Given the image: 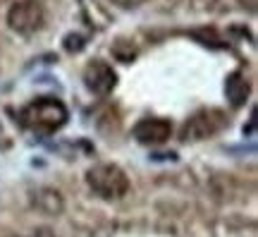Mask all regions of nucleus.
Here are the masks:
<instances>
[{"instance_id": "obj_4", "label": "nucleus", "mask_w": 258, "mask_h": 237, "mask_svg": "<svg viewBox=\"0 0 258 237\" xmlns=\"http://www.w3.org/2000/svg\"><path fill=\"white\" fill-rule=\"evenodd\" d=\"M227 125V120L220 110H199L196 115L186 120L184 125V139H191V141H201V139H208L213 134H218L222 127Z\"/></svg>"}, {"instance_id": "obj_5", "label": "nucleus", "mask_w": 258, "mask_h": 237, "mask_svg": "<svg viewBox=\"0 0 258 237\" xmlns=\"http://www.w3.org/2000/svg\"><path fill=\"white\" fill-rule=\"evenodd\" d=\"M84 82L89 86V91L93 93H110L115 89V82H117V74L108 63L103 60H93L91 65H86L84 70Z\"/></svg>"}, {"instance_id": "obj_3", "label": "nucleus", "mask_w": 258, "mask_h": 237, "mask_svg": "<svg viewBox=\"0 0 258 237\" xmlns=\"http://www.w3.org/2000/svg\"><path fill=\"white\" fill-rule=\"evenodd\" d=\"M43 19H46V12L41 8L38 0H22V3H15L8 12V24L12 31L17 34H34L43 27Z\"/></svg>"}, {"instance_id": "obj_1", "label": "nucleus", "mask_w": 258, "mask_h": 237, "mask_svg": "<svg viewBox=\"0 0 258 237\" xmlns=\"http://www.w3.org/2000/svg\"><path fill=\"white\" fill-rule=\"evenodd\" d=\"M22 125L41 134H50L64 125L67 120V108L57 99H38L29 103L27 108L19 113Z\"/></svg>"}, {"instance_id": "obj_9", "label": "nucleus", "mask_w": 258, "mask_h": 237, "mask_svg": "<svg viewBox=\"0 0 258 237\" xmlns=\"http://www.w3.org/2000/svg\"><path fill=\"white\" fill-rule=\"evenodd\" d=\"M239 5H244V8H249L251 12H256V5H258V0H239Z\"/></svg>"}, {"instance_id": "obj_2", "label": "nucleus", "mask_w": 258, "mask_h": 237, "mask_svg": "<svg viewBox=\"0 0 258 237\" xmlns=\"http://www.w3.org/2000/svg\"><path fill=\"white\" fill-rule=\"evenodd\" d=\"M86 182L103 199H120L129 189V177L124 175V170L120 165H110V163L91 168L86 173Z\"/></svg>"}, {"instance_id": "obj_6", "label": "nucleus", "mask_w": 258, "mask_h": 237, "mask_svg": "<svg viewBox=\"0 0 258 237\" xmlns=\"http://www.w3.org/2000/svg\"><path fill=\"white\" fill-rule=\"evenodd\" d=\"M172 134V125L163 118H146L134 127V137L141 144H163Z\"/></svg>"}, {"instance_id": "obj_7", "label": "nucleus", "mask_w": 258, "mask_h": 237, "mask_svg": "<svg viewBox=\"0 0 258 237\" xmlns=\"http://www.w3.org/2000/svg\"><path fill=\"white\" fill-rule=\"evenodd\" d=\"M225 93H227V99H230L232 106L246 103V99H249V93H251L249 79L241 72H232L230 77H227V84H225Z\"/></svg>"}, {"instance_id": "obj_8", "label": "nucleus", "mask_w": 258, "mask_h": 237, "mask_svg": "<svg viewBox=\"0 0 258 237\" xmlns=\"http://www.w3.org/2000/svg\"><path fill=\"white\" fill-rule=\"evenodd\" d=\"M112 3H117L120 8H137L139 3H144V0H112Z\"/></svg>"}]
</instances>
